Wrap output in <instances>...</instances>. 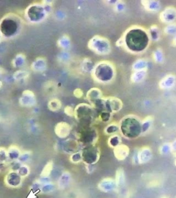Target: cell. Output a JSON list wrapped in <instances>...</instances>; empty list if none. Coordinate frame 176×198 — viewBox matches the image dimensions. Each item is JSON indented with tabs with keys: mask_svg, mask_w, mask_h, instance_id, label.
I'll return each mask as SVG.
<instances>
[{
	"mask_svg": "<svg viewBox=\"0 0 176 198\" xmlns=\"http://www.w3.org/2000/svg\"><path fill=\"white\" fill-rule=\"evenodd\" d=\"M149 39L146 32L140 28H133L125 36V44L129 50L135 53L145 50L148 46Z\"/></svg>",
	"mask_w": 176,
	"mask_h": 198,
	"instance_id": "cell-1",
	"label": "cell"
},
{
	"mask_svg": "<svg viewBox=\"0 0 176 198\" xmlns=\"http://www.w3.org/2000/svg\"><path fill=\"white\" fill-rule=\"evenodd\" d=\"M119 129L124 137L130 140L138 138L142 133V123L133 116H128L123 119Z\"/></svg>",
	"mask_w": 176,
	"mask_h": 198,
	"instance_id": "cell-2",
	"label": "cell"
},
{
	"mask_svg": "<svg viewBox=\"0 0 176 198\" xmlns=\"http://www.w3.org/2000/svg\"><path fill=\"white\" fill-rule=\"evenodd\" d=\"M81 154H82L83 162L86 165H94L99 161L100 158L99 149L92 145L85 148Z\"/></svg>",
	"mask_w": 176,
	"mask_h": 198,
	"instance_id": "cell-3",
	"label": "cell"
},
{
	"mask_svg": "<svg viewBox=\"0 0 176 198\" xmlns=\"http://www.w3.org/2000/svg\"><path fill=\"white\" fill-rule=\"evenodd\" d=\"M23 178L18 173L17 171H10L6 174L4 178V182L6 186L12 189H16L21 186Z\"/></svg>",
	"mask_w": 176,
	"mask_h": 198,
	"instance_id": "cell-4",
	"label": "cell"
},
{
	"mask_svg": "<svg viewBox=\"0 0 176 198\" xmlns=\"http://www.w3.org/2000/svg\"><path fill=\"white\" fill-rule=\"evenodd\" d=\"M98 188L103 193H111L118 190V186L115 179L111 177H106L100 180L98 184Z\"/></svg>",
	"mask_w": 176,
	"mask_h": 198,
	"instance_id": "cell-5",
	"label": "cell"
},
{
	"mask_svg": "<svg viewBox=\"0 0 176 198\" xmlns=\"http://www.w3.org/2000/svg\"><path fill=\"white\" fill-rule=\"evenodd\" d=\"M72 181V175L68 171H64L58 180L57 186L60 190H64L68 187Z\"/></svg>",
	"mask_w": 176,
	"mask_h": 198,
	"instance_id": "cell-6",
	"label": "cell"
},
{
	"mask_svg": "<svg viewBox=\"0 0 176 198\" xmlns=\"http://www.w3.org/2000/svg\"><path fill=\"white\" fill-rule=\"evenodd\" d=\"M129 149L128 147H127L126 145H120L114 149L115 157L118 159V160H125L127 157L129 155Z\"/></svg>",
	"mask_w": 176,
	"mask_h": 198,
	"instance_id": "cell-7",
	"label": "cell"
},
{
	"mask_svg": "<svg viewBox=\"0 0 176 198\" xmlns=\"http://www.w3.org/2000/svg\"><path fill=\"white\" fill-rule=\"evenodd\" d=\"M115 180L116 182L117 186H118V189H123L126 185V177L125 171L123 168H118L116 171V178Z\"/></svg>",
	"mask_w": 176,
	"mask_h": 198,
	"instance_id": "cell-8",
	"label": "cell"
},
{
	"mask_svg": "<svg viewBox=\"0 0 176 198\" xmlns=\"http://www.w3.org/2000/svg\"><path fill=\"white\" fill-rule=\"evenodd\" d=\"M152 158V154L149 148H145L139 152V161L140 164H146L149 162Z\"/></svg>",
	"mask_w": 176,
	"mask_h": 198,
	"instance_id": "cell-9",
	"label": "cell"
},
{
	"mask_svg": "<svg viewBox=\"0 0 176 198\" xmlns=\"http://www.w3.org/2000/svg\"><path fill=\"white\" fill-rule=\"evenodd\" d=\"M70 126L66 123H61L56 127V134L60 138H65L70 134Z\"/></svg>",
	"mask_w": 176,
	"mask_h": 198,
	"instance_id": "cell-10",
	"label": "cell"
},
{
	"mask_svg": "<svg viewBox=\"0 0 176 198\" xmlns=\"http://www.w3.org/2000/svg\"><path fill=\"white\" fill-rule=\"evenodd\" d=\"M7 154H8V158L12 161L18 160L19 157H20L21 155L20 151H19L18 148L15 147H12L8 149V151H7Z\"/></svg>",
	"mask_w": 176,
	"mask_h": 198,
	"instance_id": "cell-11",
	"label": "cell"
},
{
	"mask_svg": "<svg viewBox=\"0 0 176 198\" xmlns=\"http://www.w3.org/2000/svg\"><path fill=\"white\" fill-rule=\"evenodd\" d=\"M56 189V186L53 182H50L48 184H44L41 186V193L44 194H48L53 193Z\"/></svg>",
	"mask_w": 176,
	"mask_h": 198,
	"instance_id": "cell-12",
	"label": "cell"
},
{
	"mask_svg": "<svg viewBox=\"0 0 176 198\" xmlns=\"http://www.w3.org/2000/svg\"><path fill=\"white\" fill-rule=\"evenodd\" d=\"M53 169V162H49L44 168L43 171H41L40 177H49Z\"/></svg>",
	"mask_w": 176,
	"mask_h": 198,
	"instance_id": "cell-13",
	"label": "cell"
},
{
	"mask_svg": "<svg viewBox=\"0 0 176 198\" xmlns=\"http://www.w3.org/2000/svg\"><path fill=\"white\" fill-rule=\"evenodd\" d=\"M18 173L20 175V176L24 178V177H26L27 176H29V174L30 173V167H29L28 165L26 164H23L21 167L19 168V169L17 171Z\"/></svg>",
	"mask_w": 176,
	"mask_h": 198,
	"instance_id": "cell-14",
	"label": "cell"
},
{
	"mask_svg": "<svg viewBox=\"0 0 176 198\" xmlns=\"http://www.w3.org/2000/svg\"><path fill=\"white\" fill-rule=\"evenodd\" d=\"M120 138L118 136H113L112 137H110L109 139V145L110 147H112L113 148H116L117 147H118L119 145H120Z\"/></svg>",
	"mask_w": 176,
	"mask_h": 198,
	"instance_id": "cell-15",
	"label": "cell"
},
{
	"mask_svg": "<svg viewBox=\"0 0 176 198\" xmlns=\"http://www.w3.org/2000/svg\"><path fill=\"white\" fill-rule=\"evenodd\" d=\"M70 161L74 164L79 163L81 161H83L82 154L81 153H75L71 155Z\"/></svg>",
	"mask_w": 176,
	"mask_h": 198,
	"instance_id": "cell-16",
	"label": "cell"
},
{
	"mask_svg": "<svg viewBox=\"0 0 176 198\" xmlns=\"http://www.w3.org/2000/svg\"><path fill=\"white\" fill-rule=\"evenodd\" d=\"M23 164H21L19 160H16V161H13L10 165V169L11 171H17L19 168L21 167V166Z\"/></svg>",
	"mask_w": 176,
	"mask_h": 198,
	"instance_id": "cell-17",
	"label": "cell"
},
{
	"mask_svg": "<svg viewBox=\"0 0 176 198\" xmlns=\"http://www.w3.org/2000/svg\"><path fill=\"white\" fill-rule=\"evenodd\" d=\"M8 159L7 151L4 149H0V163H4Z\"/></svg>",
	"mask_w": 176,
	"mask_h": 198,
	"instance_id": "cell-18",
	"label": "cell"
},
{
	"mask_svg": "<svg viewBox=\"0 0 176 198\" xmlns=\"http://www.w3.org/2000/svg\"><path fill=\"white\" fill-rule=\"evenodd\" d=\"M119 129V127L117 125H109L107 127V128L106 129V133L107 134H114L116 131H118Z\"/></svg>",
	"mask_w": 176,
	"mask_h": 198,
	"instance_id": "cell-19",
	"label": "cell"
},
{
	"mask_svg": "<svg viewBox=\"0 0 176 198\" xmlns=\"http://www.w3.org/2000/svg\"><path fill=\"white\" fill-rule=\"evenodd\" d=\"M171 147L168 145H164L162 146V147L161 148V152L162 154H168L169 151L171 150Z\"/></svg>",
	"mask_w": 176,
	"mask_h": 198,
	"instance_id": "cell-20",
	"label": "cell"
},
{
	"mask_svg": "<svg viewBox=\"0 0 176 198\" xmlns=\"http://www.w3.org/2000/svg\"><path fill=\"white\" fill-rule=\"evenodd\" d=\"M8 167V166L6 165L5 162H4V163H0V173L4 172L6 169H7Z\"/></svg>",
	"mask_w": 176,
	"mask_h": 198,
	"instance_id": "cell-21",
	"label": "cell"
},
{
	"mask_svg": "<svg viewBox=\"0 0 176 198\" xmlns=\"http://www.w3.org/2000/svg\"><path fill=\"white\" fill-rule=\"evenodd\" d=\"M94 165H86V168H87V171L89 173H92V172L94 171Z\"/></svg>",
	"mask_w": 176,
	"mask_h": 198,
	"instance_id": "cell-22",
	"label": "cell"
},
{
	"mask_svg": "<svg viewBox=\"0 0 176 198\" xmlns=\"http://www.w3.org/2000/svg\"><path fill=\"white\" fill-rule=\"evenodd\" d=\"M162 198H167V197H162Z\"/></svg>",
	"mask_w": 176,
	"mask_h": 198,
	"instance_id": "cell-23",
	"label": "cell"
},
{
	"mask_svg": "<svg viewBox=\"0 0 176 198\" xmlns=\"http://www.w3.org/2000/svg\"><path fill=\"white\" fill-rule=\"evenodd\" d=\"M175 165H176V162H175Z\"/></svg>",
	"mask_w": 176,
	"mask_h": 198,
	"instance_id": "cell-24",
	"label": "cell"
}]
</instances>
